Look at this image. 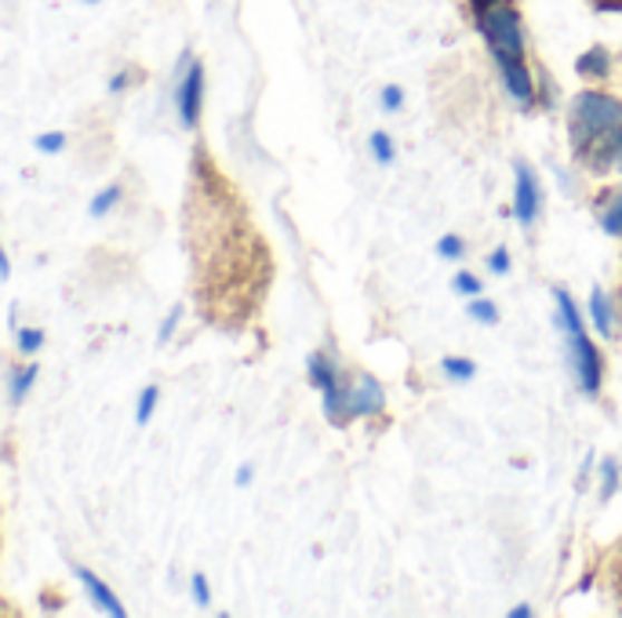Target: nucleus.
I'll list each match as a JSON object with an SVG mask.
<instances>
[{"instance_id":"0eeeda50","label":"nucleus","mask_w":622,"mask_h":618,"mask_svg":"<svg viewBox=\"0 0 622 618\" xmlns=\"http://www.w3.org/2000/svg\"><path fill=\"white\" fill-rule=\"evenodd\" d=\"M376 411H382V386L371 375H365L357 382V390H350V419L376 415Z\"/></svg>"},{"instance_id":"412c9836","label":"nucleus","mask_w":622,"mask_h":618,"mask_svg":"<svg viewBox=\"0 0 622 618\" xmlns=\"http://www.w3.org/2000/svg\"><path fill=\"white\" fill-rule=\"evenodd\" d=\"M601 480H604V499H608V494H615V488H619V465L612 459L601 462Z\"/></svg>"},{"instance_id":"6ab92c4d","label":"nucleus","mask_w":622,"mask_h":618,"mask_svg":"<svg viewBox=\"0 0 622 618\" xmlns=\"http://www.w3.org/2000/svg\"><path fill=\"white\" fill-rule=\"evenodd\" d=\"M480 281L474 277V273H459V277H455V292L459 295H469V298H477L480 295Z\"/></svg>"},{"instance_id":"9d476101","label":"nucleus","mask_w":622,"mask_h":618,"mask_svg":"<svg viewBox=\"0 0 622 618\" xmlns=\"http://www.w3.org/2000/svg\"><path fill=\"white\" fill-rule=\"evenodd\" d=\"M33 382H37V364H26V367H16L8 375V390H11V401L22 404L26 401V393L33 390Z\"/></svg>"},{"instance_id":"4be33fe9","label":"nucleus","mask_w":622,"mask_h":618,"mask_svg":"<svg viewBox=\"0 0 622 618\" xmlns=\"http://www.w3.org/2000/svg\"><path fill=\"white\" fill-rule=\"evenodd\" d=\"M189 589H193V600H197L201 608H207V604H212V586L204 582V575H193V579H189Z\"/></svg>"},{"instance_id":"5701e85b","label":"nucleus","mask_w":622,"mask_h":618,"mask_svg":"<svg viewBox=\"0 0 622 618\" xmlns=\"http://www.w3.org/2000/svg\"><path fill=\"white\" fill-rule=\"evenodd\" d=\"M62 146H66V135H59V131H48V135H40V139H37L40 154H59Z\"/></svg>"},{"instance_id":"f8f14e48","label":"nucleus","mask_w":622,"mask_h":618,"mask_svg":"<svg viewBox=\"0 0 622 618\" xmlns=\"http://www.w3.org/2000/svg\"><path fill=\"white\" fill-rule=\"evenodd\" d=\"M440 371H445L451 382H469V379L477 375V364L474 361H463V356H445V361H440Z\"/></svg>"},{"instance_id":"c85d7f7f","label":"nucleus","mask_w":622,"mask_h":618,"mask_svg":"<svg viewBox=\"0 0 622 618\" xmlns=\"http://www.w3.org/2000/svg\"><path fill=\"white\" fill-rule=\"evenodd\" d=\"M528 615H532V608H528V604H517V608L509 611V618H528Z\"/></svg>"},{"instance_id":"4468645a","label":"nucleus","mask_w":622,"mask_h":618,"mask_svg":"<svg viewBox=\"0 0 622 618\" xmlns=\"http://www.w3.org/2000/svg\"><path fill=\"white\" fill-rule=\"evenodd\" d=\"M157 396H161V390H157V386H146L143 393H138V408H135V422H138V425H146L149 419H154Z\"/></svg>"},{"instance_id":"a878e982","label":"nucleus","mask_w":622,"mask_h":618,"mask_svg":"<svg viewBox=\"0 0 622 618\" xmlns=\"http://www.w3.org/2000/svg\"><path fill=\"white\" fill-rule=\"evenodd\" d=\"M488 266H492L495 273H509V255L499 247V252H495V255L488 258Z\"/></svg>"},{"instance_id":"9b49d317","label":"nucleus","mask_w":622,"mask_h":618,"mask_svg":"<svg viewBox=\"0 0 622 618\" xmlns=\"http://www.w3.org/2000/svg\"><path fill=\"white\" fill-rule=\"evenodd\" d=\"M608 66H612V62H608V51L604 48H590L586 55H579V62H575V70L579 73H583V77H608Z\"/></svg>"},{"instance_id":"b1692460","label":"nucleus","mask_w":622,"mask_h":618,"mask_svg":"<svg viewBox=\"0 0 622 618\" xmlns=\"http://www.w3.org/2000/svg\"><path fill=\"white\" fill-rule=\"evenodd\" d=\"M437 252L445 258H459L463 255V237H455V233H448V237H440Z\"/></svg>"},{"instance_id":"bb28decb","label":"nucleus","mask_w":622,"mask_h":618,"mask_svg":"<svg viewBox=\"0 0 622 618\" xmlns=\"http://www.w3.org/2000/svg\"><path fill=\"white\" fill-rule=\"evenodd\" d=\"M252 477H255V465L247 462V465H241V470H237V484L247 488V484H252Z\"/></svg>"},{"instance_id":"f03ea898","label":"nucleus","mask_w":622,"mask_h":618,"mask_svg":"<svg viewBox=\"0 0 622 618\" xmlns=\"http://www.w3.org/2000/svg\"><path fill=\"white\" fill-rule=\"evenodd\" d=\"M474 22L480 37L488 40V51L495 62H521L524 59V30L521 11L514 0H474Z\"/></svg>"},{"instance_id":"20e7f679","label":"nucleus","mask_w":622,"mask_h":618,"mask_svg":"<svg viewBox=\"0 0 622 618\" xmlns=\"http://www.w3.org/2000/svg\"><path fill=\"white\" fill-rule=\"evenodd\" d=\"M307 364H310L313 386L324 393V415L336 422V425H342L346 419H350V390H342L336 364H331L324 353H313Z\"/></svg>"},{"instance_id":"dca6fc26","label":"nucleus","mask_w":622,"mask_h":618,"mask_svg":"<svg viewBox=\"0 0 622 618\" xmlns=\"http://www.w3.org/2000/svg\"><path fill=\"white\" fill-rule=\"evenodd\" d=\"M466 313H469V317H474L477 324H495V321H499V310H495L492 302H484V298H474V302H469Z\"/></svg>"},{"instance_id":"423d86ee","label":"nucleus","mask_w":622,"mask_h":618,"mask_svg":"<svg viewBox=\"0 0 622 618\" xmlns=\"http://www.w3.org/2000/svg\"><path fill=\"white\" fill-rule=\"evenodd\" d=\"M517 175V194H514V215H517V223H535L538 218V208H543V194H538V183H535V175L528 164H517L514 168Z\"/></svg>"},{"instance_id":"cd10ccee","label":"nucleus","mask_w":622,"mask_h":618,"mask_svg":"<svg viewBox=\"0 0 622 618\" xmlns=\"http://www.w3.org/2000/svg\"><path fill=\"white\" fill-rule=\"evenodd\" d=\"M597 11H622V0H593Z\"/></svg>"},{"instance_id":"393cba45","label":"nucleus","mask_w":622,"mask_h":618,"mask_svg":"<svg viewBox=\"0 0 622 618\" xmlns=\"http://www.w3.org/2000/svg\"><path fill=\"white\" fill-rule=\"evenodd\" d=\"M178 317H183V313H178V310H172V313H168V317H164V324H161V332H157V342H161V346H164V342H168V339H172V332H175V327H178Z\"/></svg>"},{"instance_id":"1a4fd4ad","label":"nucleus","mask_w":622,"mask_h":618,"mask_svg":"<svg viewBox=\"0 0 622 618\" xmlns=\"http://www.w3.org/2000/svg\"><path fill=\"white\" fill-rule=\"evenodd\" d=\"M590 317L597 324V335L601 339H612V306H608V295L601 287H593L590 292Z\"/></svg>"},{"instance_id":"f257e3e1","label":"nucleus","mask_w":622,"mask_h":618,"mask_svg":"<svg viewBox=\"0 0 622 618\" xmlns=\"http://www.w3.org/2000/svg\"><path fill=\"white\" fill-rule=\"evenodd\" d=\"M572 149L590 171L622 168V102L604 91L575 95Z\"/></svg>"},{"instance_id":"7ed1b4c3","label":"nucleus","mask_w":622,"mask_h":618,"mask_svg":"<svg viewBox=\"0 0 622 618\" xmlns=\"http://www.w3.org/2000/svg\"><path fill=\"white\" fill-rule=\"evenodd\" d=\"M557 324L564 332V342H568V353H572V367H575V379L583 393H601V379H604V364H601V353L593 346V339L586 335L583 327V313L572 302L568 292H557Z\"/></svg>"},{"instance_id":"2eb2a0df","label":"nucleus","mask_w":622,"mask_h":618,"mask_svg":"<svg viewBox=\"0 0 622 618\" xmlns=\"http://www.w3.org/2000/svg\"><path fill=\"white\" fill-rule=\"evenodd\" d=\"M371 154H376L379 164H393L397 149H393V143H390V135H386V131H376V135H371Z\"/></svg>"},{"instance_id":"f3484780","label":"nucleus","mask_w":622,"mask_h":618,"mask_svg":"<svg viewBox=\"0 0 622 618\" xmlns=\"http://www.w3.org/2000/svg\"><path fill=\"white\" fill-rule=\"evenodd\" d=\"M601 226L604 233H612V237H622V194L612 200V208L601 215Z\"/></svg>"},{"instance_id":"aec40b11","label":"nucleus","mask_w":622,"mask_h":618,"mask_svg":"<svg viewBox=\"0 0 622 618\" xmlns=\"http://www.w3.org/2000/svg\"><path fill=\"white\" fill-rule=\"evenodd\" d=\"M400 106H405V91H400L397 85H386L382 88V109L386 114H397Z\"/></svg>"},{"instance_id":"a211bd4d","label":"nucleus","mask_w":622,"mask_h":618,"mask_svg":"<svg viewBox=\"0 0 622 618\" xmlns=\"http://www.w3.org/2000/svg\"><path fill=\"white\" fill-rule=\"evenodd\" d=\"M40 346H45V332H40V327H26V332H19V350L22 353H37Z\"/></svg>"},{"instance_id":"ddd939ff","label":"nucleus","mask_w":622,"mask_h":618,"mask_svg":"<svg viewBox=\"0 0 622 618\" xmlns=\"http://www.w3.org/2000/svg\"><path fill=\"white\" fill-rule=\"evenodd\" d=\"M117 204H120V186H106L103 194L91 200V208H88V212H91V218H103V215L114 212Z\"/></svg>"},{"instance_id":"7c9ffc66","label":"nucleus","mask_w":622,"mask_h":618,"mask_svg":"<svg viewBox=\"0 0 622 618\" xmlns=\"http://www.w3.org/2000/svg\"><path fill=\"white\" fill-rule=\"evenodd\" d=\"M88 4H99V0H88Z\"/></svg>"},{"instance_id":"39448f33","label":"nucleus","mask_w":622,"mask_h":618,"mask_svg":"<svg viewBox=\"0 0 622 618\" xmlns=\"http://www.w3.org/2000/svg\"><path fill=\"white\" fill-rule=\"evenodd\" d=\"M201 102H204V66L189 62V70L175 85V106L186 128H197L201 124Z\"/></svg>"},{"instance_id":"c756f323","label":"nucleus","mask_w":622,"mask_h":618,"mask_svg":"<svg viewBox=\"0 0 622 618\" xmlns=\"http://www.w3.org/2000/svg\"><path fill=\"white\" fill-rule=\"evenodd\" d=\"M0 273H4V281L11 277V258L4 255V258H0Z\"/></svg>"},{"instance_id":"6e6552de","label":"nucleus","mask_w":622,"mask_h":618,"mask_svg":"<svg viewBox=\"0 0 622 618\" xmlns=\"http://www.w3.org/2000/svg\"><path fill=\"white\" fill-rule=\"evenodd\" d=\"M77 579L85 582L88 597H91L95 604H99V608H103L106 615H117V618H124V604L117 600V594H114V589H109V586L99 579V575L88 571V568H77Z\"/></svg>"}]
</instances>
